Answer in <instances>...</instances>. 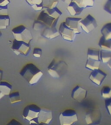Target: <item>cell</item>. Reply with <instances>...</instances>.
<instances>
[{
  "instance_id": "1",
  "label": "cell",
  "mask_w": 111,
  "mask_h": 125,
  "mask_svg": "<svg viewBox=\"0 0 111 125\" xmlns=\"http://www.w3.org/2000/svg\"><path fill=\"white\" fill-rule=\"evenodd\" d=\"M20 74L30 85H33L39 82L43 74L35 65L28 63L23 66Z\"/></svg>"
},
{
  "instance_id": "2",
  "label": "cell",
  "mask_w": 111,
  "mask_h": 125,
  "mask_svg": "<svg viewBox=\"0 0 111 125\" xmlns=\"http://www.w3.org/2000/svg\"><path fill=\"white\" fill-rule=\"evenodd\" d=\"M68 68V65L64 61L53 59L47 67L48 73L53 78H60Z\"/></svg>"
},
{
  "instance_id": "3",
  "label": "cell",
  "mask_w": 111,
  "mask_h": 125,
  "mask_svg": "<svg viewBox=\"0 0 111 125\" xmlns=\"http://www.w3.org/2000/svg\"><path fill=\"white\" fill-rule=\"evenodd\" d=\"M56 19L52 18L45 10H42L33 23V28L36 31L51 27Z\"/></svg>"
},
{
  "instance_id": "4",
  "label": "cell",
  "mask_w": 111,
  "mask_h": 125,
  "mask_svg": "<svg viewBox=\"0 0 111 125\" xmlns=\"http://www.w3.org/2000/svg\"><path fill=\"white\" fill-rule=\"evenodd\" d=\"M12 33L14 39L18 41H23L30 43L33 37L29 30L23 25L18 26L12 30Z\"/></svg>"
},
{
  "instance_id": "5",
  "label": "cell",
  "mask_w": 111,
  "mask_h": 125,
  "mask_svg": "<svg viewBox=\"0 0 111 125\" xmlns=\"http://www.w3.org/2000/svg\"><path fill=\"white\" fill-rule=\"evenodd\" d=\"M59 119L61 125H73L78 121L77 114L74 109H66L60 113Z\"/></svg>"
},
{
  "instance_id": "6",
  "label": "cell",
  "mask_w": 111,
  "mask_h": 125,
  "mask_svg": "<svg viewBox=\"0 0 111 125\" xmlns=\"http://www.w3.org/2000/svg\"><path fill=\"white\" fill-rule=\"evenodd\" d=\"M12 50L17 55L27 56L31 51L30 43L23 41H18L14 39L11 47Z\"/></svg>"
},
{
  "instance_id": "7",
  "label": "cell",
  "mask_w": 111,
  "mask_h": 125,
  "mask_svg": "<svg viewBox=\"0 0 111 125\" xmlns=\"http://www.w3.org/2000/svg\"><path fill=\"white\" fill-rule=\"evenodd\" d=\"M41 109V108L36 104H31L27 105L23 109L22 115V117L24 119L29 122L37 119Z\"/></svg>"
},
{
  "instance_id": "8",
  "label": "cell",
  "mask_w": 111,
  "mask_h": 125,
  "mask_svg": "<svg viewBox=\"0 0 111 125\" xmlns=\"http://www.w3.org/2000/svg\"><path fill=\"white\" fill-rule=\"evenodd\" d=\"M97 23L95 18L91 14H89L80 22L81 29L86 33H90L97 27Z\"/></svg>"
},
{
  "instance_id": "9",
  "label": "cell",
  "mask_w": 111,
  "mask_h": 125,
  "mask_svg": "<svg viewBox=\"0 0 111 125\" xmlns=\"http://www.w3.org/2000/svg\"><path fill=\"white\" fill-rule=\"evenodd\" d=\"M101 119V112L98 108L89 109L85 115V121L88 125H99Z\"/></svg>"
},
{
  "instance_id": "10",
  "label": "cell",
  "mask_w": 111,
  "mask_h": 125,
  "mask_svg": "<svg viewBox=\"0 0 111 125\" xmlns=\"http://www.w3.org/2000/svg\"><path fill=\"white\" fill-rule=\"evenodd\" d=\"M59 32L62 39L69 42L74 41L76 36L74 31L70 29L65 23L64 22L61 23L59 28Z\"/></svg>"
},
{
  "instance_id": "11",
  "label": "cell",
  "mask_w": 111,
  "mask_h": 125,
  "mask_svg": "<svg viewBox=\"0 0 111 125\" xmlns=\"http://www.w3.org/2000/svg\"><path fill=\"white\" fill-rule=\"evenodd\" d=\"M107 76V74L100 69L92 71L89 78L93 83L100 86Z\"/></svg>"
},
{
  "instance_id": "12",
  "label": "cell",
  "mask_w": 111,
  "mask_h": 125,
  "mask_svg": "<svg viewBox=\"0 0 111 125\" xmlns=\"http://www.w3.org/2000/svg\"><path fill=\"white\" fill-rule=\"evenodd\" d=\"M59 19V18L56 19L51 27L46 28L43 30L41 34L43 37L50 40L55 39L58 37L60 36V33L56 27Z\"/></svg>"
},
{
  "instance_id": "13",
  "label": "cell",
  "mask_w": 111,
  "mask_h": 125,
  "mask_svg": "<svg viewBox=\"0 0 111 125\" xmlns=\"http://www.w3.org/2000/svg\"><path fill=\"white\" fill-rule=\"evenodd\" d=\"M88 91L81 86H76L71 92V97L73 100L79 102H82L86 99Z\"/></svg>"
},
{
  "instance_id": "14",
  "label": "cell",
  "mask_w": 111,
  "mask_h": 125,
  "mask_svg": "<svg viewBox=\"0 0 111 125\" xmlns=\"http://www.w3.org/2000/svg\"><path fill=\"white\" fill-rule=\"evenodd\" d=\"M53 118L52 111L46 108H41L37 118L38 123L48 124L50 123Z\"/></svg>"
},
{
  "instance_id": "15",
  "label": "cell",
  "mask_w": 111,
  "mask_h": 125,
  "mask_svg": "<svg viewBox=\"0 0 111 125\" xmlns=\"http://www.w3.org/2000/svg\"><path fill=\"white\" fill-rule=\"evenodd\" d=\"M82 18H66L65 23L69 28L74 31L76 34H79L81 33L80 29V22L82 21Z\"/></svg>"
},
{
  "instance_id": "16",
  "label": "cell",
  "mask_w": 111,
  "mask_h": 125,
  "mask_svg": "<svg viewBox=\"0 0 111 125\" xmlns=\"http://www.w3.org/2000/svg\"><path fill=\"white\" fill-rule=\"evenodd\" d=\"M66 10L70 15L76 16L80 15L84 9L78 6L75 0H71Z\"/></svg>"
},
{
  "instance_id": "17",
  "label": "cell",
  "mask_w": 111,
  "mask_h": 125,
  "mask_svg": "<svg viewBox=\"0 0 111 125\" xmlns=\"http://www.w3.org/2000/svg\"><path fill=\"white\" fill-rule=\"evenodd\" d=\"M26 1L36 11H40L44 8V3L42 0H26Z\"/></svg>"
},
{
  "instance_id": "18",
  "label": "cell",
  "mask_w": 111,
  "mask_h": 125,
  "mask_svg": "<svg viewBox=\"0 0 111 125\" xmlns=\"http://www.w3.org/2000/svg\"><path fill=\"white\" fill-rule=\"evenodd\" d=\"M12 87L11 84L8 81H0V91L4 96H9L10 94Z\"/></svg>"
},
{
  "instance_id": "19",
  "label": "cell",
  "mask_w": 111,
  "mask_h": 125,
  "mask_svg": "<svg viewBox=\"0 0 111 125\" xmlns=\"http://www.w3.org/2000/svg\"><path fill=\"white\" fill-rule=\"evenodd\" d=\"M101 62V61L87 59L85 65V67L86 69L91 71L98 70L100 69Z\"/></svg>"
},
{
  "instance_id": "20",
  "label": "cell",
  "mask_w": 111,
  "mask_h": 125,
  "mask_svg": "<svg viewBox=\"0 0 111 125\" xmlns=\"http://www.w3.org/2000/svg\"><path fill=\"white\" fill-rule=\"evenodd\" d=\"M102 36L106 40H111V22L106 23L101 30Z\"/></svg>"
},
{
  "instance_id": "21",
  "label": "cell",
  "mask_w": 111,
  "mask_h": 125,
  "mask_svg": "<svg viewBox=\"0 0 111 125\" xmlns=\"http://www.w3.org/2000/svg\"><path fill=\"white\" fill-rule=\"evenodd\" d=\"M100 50L94 48H89L87 51V59L100 61Z\"/></svg>"
},
{
  "instance_id": "22",
  "label": "cell",
  "mask_w": 111,
  "mask_h": 125,
  "mask_svg": "<svg viewBox=\"0 0 111 125\" xmlns=\"http://www.w3.org/2000/svg\"><path fill=\"white\" fill-rule=\"evenodd\" d=\"M10 18L8 15L0 14V30L6 29L10 26Z\"/></svg>"
},
{
  "instance_id": "23",
  "label": "cell",
  "mask_w": 111,
  "mask_h": 125,
  "mask_svg": "<svg viewBox=\"0 0 111 125\" xmlns=\"http://www.w3.org/2000/svg\"><path fill=\"white\" fill-rule=\"evenodd\" d=\"M99 45L102 50L111 52V40H106L101 36L99 42Z\"/></svg>"
},
{
  "instance_id": "24",
  "label": "cell",
  "mask_w": 111,
  "mask_h": 125,
  "mask_svg": "<svg viewBox=\"0 0 111 125\" xmlns=\"http://www.w3.org/2000/svg\"><path fill=\"white\" fill-rule=\"evenodd\" d=\"M75 1L78 6L83 9L93 7L95 3V1L93 0H76Z\"/></svg>"
},
{
  "instance_id": "25",
  "label": "cell",
  "mask_w": 111,
  "mask_h": 125,
  "mask_svg": "<svg viewBox=\"0 0 111 125\" xmlns=\"http://www.w3.org/2000/svg\"><path fill=\"white\" fill-rule=\"evenodd\" d=\"M45 11L49 15L54 19L59 18L62 15V12L57 7L50 9H46Z\"/></svg>"
},
{
  "instance_id": "26",
  "label": "cell",
  "mask_w": 111,
  "mask_h": 125,
  "mask_svg": "<svg viewBox=\"0 0 111 125\" xmlns=\"http://www.w3.org/2000/svg\"><path fill=\"white\" fill-rule=\"evenodd\" d=\"M111 58V52L101 50L100 51V60L101 62L107 63Z\"/></svg>"
},
{
  "instance_id": "27",
  "label": "cell",
  "mask_w": 111,
  "mask_h": 125,
  "mask_svg": "<svg viewBox=\"0 0 111 125\" xmlns=\"http://www.w3.org/2000/svg\"><path fill=\"white\" fill-rule=\"evenodd\" d=\"M9 98L11 104H17L22 101L19 91L10 93V94L9 95Z\"/></svg>"
},
{
  "instance_id": "28",
  "label": "cell",
  "mask_w": 111,
  "mask_h": 125,
  "mask_svg": "<svg viewBox=\"0 0 111 125\" xmlns=\"http://www.w3.org/2000/svg\"><path fill=\"white\" fill-rule=\"evenodd\" d=\"M10 3L8 0H0V14L8 15V5Z\"/></svg>"
},
{
  "instance_id": "29",
  "label": "cell",
  "mask_w": 111,
  "mask_h": 125,
  "mask_svg": "<svg viewBox=\"0 0 111 125\" xmlns=\"http://www.w3.org/2000/svg\"><path fill=\"white\" fill-rule=\"evenodd\" d=\"M101 96L105 99L111 97V87L105 86L101 89Z\"/></svg>"
},
{
  "instance_id": "30",
  "label": "cell",
  "mask_w": 111,
  "mask_h": 125,
  "mask_svg": "<svg viewBox=\"0 0 111 125\" xmlns=\"http://www.w3.org/2000/svg\"><path fill=\"white\" fill-rule=\"evenodd\" d=\"M43 51L42 49L39 47H35L33 52V56L36 58H40L42 56Z\"/></svg>"
},
{
  "instance_id": "31",
  "label": "cell",
  "mask_w": 111,
  "mask_h": 125,
  "mask_svg": "<svg viewBox=\"0 0 111 125\" xmlns=\"http://www.w3.org/2000/svg\"><path fill=\"white\" fill-rule=\"evenodd\" d=\"M58 3V1L57 0H49V3L46 5L44 6V8H45L46 9L57 7Z\"/></svg>"
},
{
  "instance_id": "32",
  "label": "cell",
  "mask_w": 111,
  "mask_h": 125,
  "mask_svg": "<svg viewBox=\"0 0 111 125\" xmlns=\"http://www.w3.org/2000/svg\"><path fill=\"white\" fill-rule=\"evenodd\" d=\"M103 9L105 11L111 15V0H108L105 2Z\"/></svg>"
},
{
  "instance_id": "33",
  "label": "cell",
  "mask_w": 111,
  "mask_h": 125,
  "mask_svg": "<svg viewBox=\"0 0 111 125\" xmlns=\"http://www.w3.org/2000/svg\"><path fill=\"white\" fill-rule=\"evenodd\" d=\"M105 106L109 115H111V97L105 99Z\"/></svg>"
},
{
  "instance_id": "34",
  "label": "cell",
  "mask_w": 111,
  "mask_h": 125,
  "mask_svg": "<svg viewBox=\"0 0 111 125\" xmlns=\"http://www.w3.org/2000/svg\"><path fill=\"white\" fill-rule=\"evenodd\" d=\"M6 125H23L19 121L16 119H13L10 120Z\"/></svg>"
},
{
  "instance_id": "35",
  "label": "cell",
  "mask_w": 111,
  "mask_h": 125,
  "mask_svg": "<svg viewBox=\"0 0 111 125\" xmlns=\"http://www.w3.org/2000/svg\"><path fill=\"white\" fill-rule=\"evenodd\" d=\"M43 123H38L37 122V118L30 121L29 125H44Z\"/></svg>"
},
{
  "instance_id": "36",
  "label": "cell",
  "mask_w": 111,
  "mask_h": 125,
  "mask_svg": "<svg viewBox=\"0 0 111 125\" xmlns=\"http://www.w3.org/2000/svg\"><path fill=\"white\" fill-rule=\"evenodd\" d=\"M3 73H4L3 71L1 69H0V81H1L2 80V77L3 76Z\"/></svg>"
},
{
  "instance_id": "37",
  "label": "cell",
  "mask_w": 111,
  "mask_h": 125,
  "mask_svg": "<svg viewBox=\"0 0 111 125\" xmlns=\"http://www.w3.org/2000/svg\"><path fill=\"white\" fill-rule=\"evenodd\" d=\"M107 66H108V67L109 68L110 70H111V58L110 60L109 61V62L107 63Z\"/></svg>"
},
{
  "instance_id": "38",
  "label": "cell",
  "mask_w": 111,
  "mask_h": 125,
  "mask_svg": "<svg viewBox=\"0 0 111 125\" xmlns=\"http://www.w3.org/2000/svg\"><path fill=\"white\" fill-rule=\"evenodd\" d=\"M4 94H2L1 91H0V100H1L2 98L4 97Z\"/></svg>"
},
{
  "instance_id": "39",
  "label": "cell",
  "mask_w": 111,
  "mask_h": 125,
  "mask_svg": "<svg viewBox=\"0 0 111 125\" xmlns=\"http://www.w3.org/2000/svg\"><path fill=\"white\" fill-rule=\"evenodd\" d=\"M2 33L1 32V31H0V38L1 37V36H2Z\"/></svg>"
}]
</instances>
